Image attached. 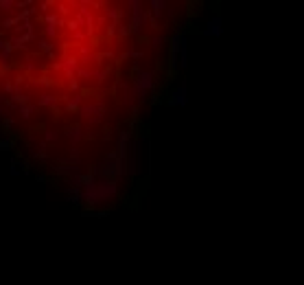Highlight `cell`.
<instances>
[{
	"mask_svg": "<svg viewBox=\"0 0 304 285\" xmlns=\"http://www.w3.org/2000/svg\"><path fill=\"white\" fill-rule=\"evenodd\" d=\"M116 193V185L112 180H92L90 185H85V200L90 204H99V202L110 200Z\"/></svg>",
	"mask_w": 304,
	"mask_h": 285,
	"instance_id": "cell-1",
	"label": "cell"
},
{
	"mask_svg": "<svg viewBox=\"0 0 304 285\" xmlns=\"http://www.w3.org/2000/svg\"><path fill=\"white\" fill-rule=\"evenodd\" d=\"M171 62H173V68L186 66V35L184 33H175L173 40H171Z\"/></svg>",
	"mask_w": 304,
	"mask_h": 285,
	"instance_id": "cell-2",
	"label": "cell"
},
{
	"mask_svg": "<svg viewBox=\"0 0 304 285\" xmlns=\"http://www.w3.org/2000/svg\"><path fill=\"white\" fill-rule=\"evenodd\" d=\"M151 86H153V73L143 70V73L138 75V79L134 81V93L136 95H145V90H149Z\"/></svg>",
	"mask_w": 304,
	"mask_h": 285,
	"instance_id": "cell-3",
	"label": "cell"
},
{
	"mask_svg": "<svg viewBox=\"0 0 304 285\" xmlns=\"http://www.w3.org/2000/svg\"><path fill=\"white\" fill-rule=\"evenodd\" d=\"M221 33H224V20H221V16H212L204 29V35H208V38H219Z\"/></svg>",
	"mask_w": 304,
	"mask_h": 285,
	"instance_id": "cell-4",
	"label": "cell"
},
{
	"mask_svg": "<svg viewBox=\"0 0 304 285\" xmlns=\"http://www.w3.org/2000/svg\"><path fill=\"white\" fill-rule=\"evenodd\" d=\"M171 105H175V108H182V105L189 103V93H186V84H180L177 88L171 93Z\"/></svg>",
	"mask_w": 304,
	"mask_h": 285,
	"instance_id": "cell-5",
	"label": "cell"
},
{
	"mask_svg": "<svg viewBox=\"0 0 304 285\" xmlns=\"http://www.w3.org/2000/svg\"><path fill=\"white\" fill-rule=\"evenodd\" d=\"M151 7H153V13H155V16H160V13H162V7H164V2H162V0H153V2H151Z\"/></svg>",
	"mask_w": 304,
	"mask_h": 285,
	"instance_id": "cell-6",
	"label": "cell"
}]
</instances>
